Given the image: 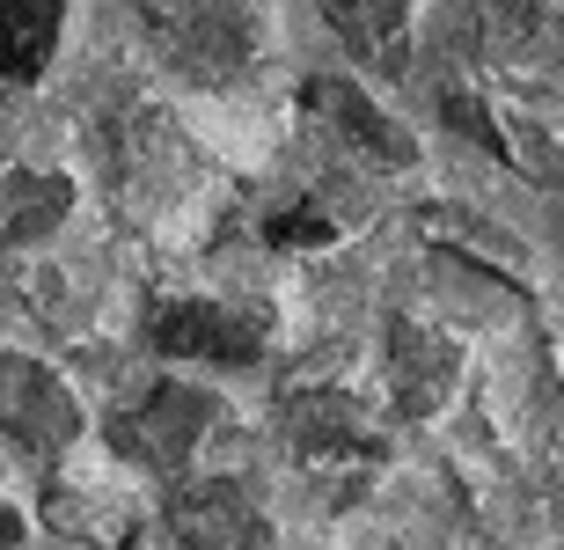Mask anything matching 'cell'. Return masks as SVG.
I'll return each instance as SVG.
<instances>
[{
    "label": "cell",
    "mask_w": 564,
    "mask_h": 550,
    "mask_svg": "<svg viewBox=\"0 0 564 550\" xmlns=\"http://www.w3.org/2000/svg\"><path fill=\"white\" fill-rule=\"evenodd\" d=\"M140 30L154 37L176 74L191 82H235L242 66L257 60V22H250V0H132Z\"/></svg>",
    "instance_id": "6da1fadb"
},
{
    "label": "cell",
    "mask_w": 564,
    "mask_h": 550,
    "mask_svg": "<svg viewBox=\"0 0 564 550\" xmlns=\"http://www.w3.org/2000/svg\"><path fill=\"white\" fill-rule=\"evenodd\" d=\"M213 419H220L213 389H191V381H147L132 403L110 411V447H118L126 463L154 470V477H176V470L198 455V441H206Z\"/></svg>",
    "instance_id": "7a4b0ae2"
},
{
    "label": "cell",
    "mask_w": 564,
    "mask_h": 550,
    "mask_svg": "<svg viewBox=\"0 0 564 550\" xmlns=\"http://www.w3.org/2000/svg\"><path fill=\"white\" fill-rule=\"evenodd\" d=\"M0 441L30 455H59L82 441V403L59 375L30 353H0Z\"/></svg>",
    "instance_id": "3957f363"
},
{
    "label": "cell",
    "mask_w": 564,
    "mask_h": 550,
    "mask_svg": "<svg viewBox=\"0 0 564 550\" xmlns=\"http://www.w3.org/2000/svg\"><path fill=\"white\" fill-rule=\"evenodd\" d=\"M147 345L176 360H213V367H250L264 353V316L235 301H154L147 309Z\"/></svg>",
    "instance_id": "277c9868"
},
{
    "label": "cell",
    "mask_w": 564,
    "mask_h": 550,
    "mask_svg": "<svg viewBox=\"0 0 564 550\" xmlns=\"http://www.w3.org/2000/svg\"><path fill=\"white\" fill-rule=\"evenodd\" d=\"M301 104H308L352 154H367V162H381V170H411V162H419V140H411L375 96H359V88L337 82V74H315V82L301 88Z\"/></svg>",
    "instance_id": "5b68a950"
},
{
    "label": "cell",
    "mask_w": 564,
    "mask_h": 550,
    "mask_svg": "<svg viewBox=\"0 0 564 550\" xmlns=\"http://www.w3.org/2000/svg\"><path fill=\"white\" fill-rule=\"evenodd\" d=\"M286 441L301 455H315V463H367V455H381L367 411L345 389H301V397H286Z\"/></svg>",
    "instance_id": "8992f818"
},
{
    "label": "cell",
    "mask_w": 564,
    "mask_h": 550,
    "mask_svg": "<svg viewBox=\"0 0 564 550\" xmlns=\"http://www.w3.org/2000/svg\"><path fill=\"white\" fill-rule=\"evenodd\" d=\"M323 22H330L345 52L375 74H403L411 66V8L403 0H315Z\"/></svg>",
    "instance_id": "52a82bcc"
},
{
    "label": "cell",
    "mask_w": 564,
    "mask_h": 550,
    "mask_svg": "<svg viewBox=\"0 0 564 550\" xmlns=\"http://www.w3.org/2000/svg\"><path fill=\"white\" fill-rule=\"evenodd\" d=\"M169 536L176 543H264L272 521L250 507L242 485H191L169 499Z\"/></svg>",
    "instance_id": "ba28073f"
},
{
    "label": "cell",
    "mask_w": 564,
    "mask_h": 550,
    "mask_svg": "<svg viewBox=\"0 0 564 550\" xmlns=\"http://www.w3.org/2000/svg\"><path fill=\"white\" fill-rule=\"evenodd\" d=\"M455 345L433 338V331H419V323H389V389H397V403L419 419V411H440V397H447V381H455Z\"/></svg>",
    "instance_id": "9c48e42d"
},
{
    "label": "cell",
    "mask_w": 564,
    "mask_h": 550,
    "mask_svg": "<svg viewBox=\"0 0 564 550\" xmlns=\"http://www.w3.org/2000/svg\"><path fill=\"white\" fill-rule=\"evenodd\" d=\"M66 0H0V82H44V66L59 52Z\"/></svg>",
    "instance_id": "30bf717a"
},
{
    "label": "cell",
    "mask_w": 564,
    "mask_h": 550,
    "mask_svg": "<svg viewBox=\"0 0 564 550\" xmlns=\"http://www.w3.org/2000/svg\"><path fill=\"white\" fill-rule=\"evenodd\" d=\"M74 206V184L52 170H0V250L30 242V235L59 228V213Z\"/></svg>",
    "instance_id": "8fae6325"
},
{
    "label": "cell",
    "mask_w": 564,
    "mask_h": 550,
    "mask_svg": "<svg viewBox=\"0 0 564 550\" xmlns=\"http://www.w3.org/2000/svg\"><path fill=\"white\" fill-rule=\"evenodd\" d=\"M440 118H447L455 132H469L484 154H506V162H513V140H506V126H499V118H491V110H484L462 82H440Z\"/></svg>",
    "instance_id": "7c38bea8"
},
{
    "label": "cell",
    "mask_w": 564,
    "mask_h": 550,
    "mask_svg": "<svg viewBox=\"0 0 564 550\" xmlns=\"http://www.w3.org/2000/svg\"><path fill=\"white\" fill-rule=\"evenodd\" d=\"M0 543H22V514L15 507H0Z\"/></svg>",
    "instance_id": "4fadbf2b"
}]
</instances>
